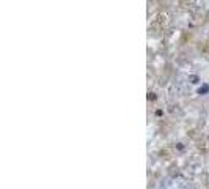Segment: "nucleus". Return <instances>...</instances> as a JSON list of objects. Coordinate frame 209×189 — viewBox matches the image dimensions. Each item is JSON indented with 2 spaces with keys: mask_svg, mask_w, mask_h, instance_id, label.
<instances>
[{
  "mask_svg": "<svg viewBox=\"0 0 209 189\" xmlns=\"http://www.w3.org/2000/svg\"><path fill=\"white\" fill-rule=\"evenodd\" d=\"M207 92H209V87H207L206 84L203 85V87H200V90H198V93H200V95H206Z\"/></svg>",
  "mask_w": 209,
  "mask_h": 189,
  "instance_id": "nucleus-1",
  "label": "nucleus"
}]
</instances>
